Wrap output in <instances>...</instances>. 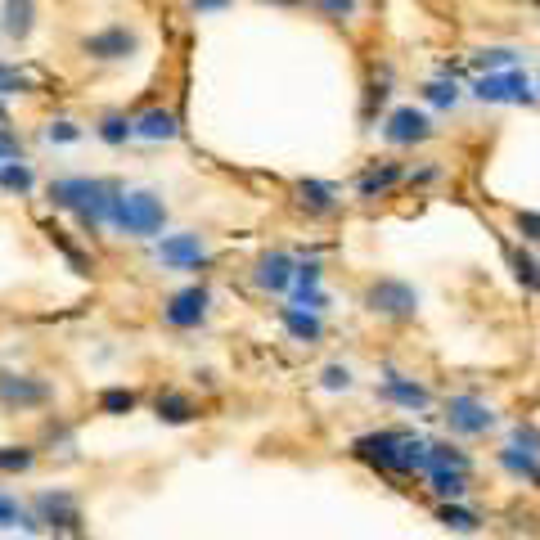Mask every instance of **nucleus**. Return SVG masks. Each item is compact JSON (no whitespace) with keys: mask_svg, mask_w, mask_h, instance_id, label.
<instances>
[{"mask_svg":"<svg viewBox=\"0 0 540 540\" xmlns=\"http://www.w3.org/2000/svg\"><path fill=\"white\" fill-rule=\"evenodd\" d=\"M351 455L387 477H423L428 473L432 441L414 437V432H401V428H378V432H365V437L351 441Z\"/></svg>","mask_w":540,"mask_h":540,"instance_id":"f257e3e1","label":"nucleus"},{"mask_svg":"<svg viewBox=\"0 0 540 540\" xmlns=\"http://www.w3.org/2000/svg\"><path fill=\"white\" fill-rule=\"evenodd\" d=\"M50 198L54 207H72L86 225H99V221H113V207L122 198V189L108 185V180H90V176H63L50 185Z\"/></svg>","mask_w":540,"mask_h":540,"instance_id":"f03ea898","label":"nucleus"},{"mask_svg":"<svg viewBox=\"0 0 540 540\" xmlns=\"http://www.w3.org/2000/svg\"><path fill=\"white\" fill-rule=\"evenodd\" d=\"M477 104H513V108H536V77L527 68H504V72H477L473 77Z\"/></svg>","mask_w":540,"mask_h":540,"instance_id":"7ed1b4c3","label":"nucleus"},{"mask_svg":"<svg viewBox=\"0 0 540 540\" xmlns=\"http://www.w3.org/2000/svg\"><path fill=\"white\" fill-rule=\"evenodd\" d=\"M441 419H446L450 437H464V441H477V437H486V432L500 428V414H495V405L486 401V396H477V392L446 396V405H441Z\"/></svg>","mask_w":540,"mask_h":540,"instance_id":"20e7f679","label":"nucleus"},{"mask_svg":"<svg viewBox=\"0 0 540 540\" xmlns=\"http://www.w3.org/2000/svg\"><path fill=\"white\" fill-rule=\"evenodd\" d=\"M365 306L374 315H383V320L405 324V320H414V315H419V293H414L405 279L383 275V279H374V284L365 288Z\"/></svg>","mask_w":540,"mask_h":540,"instance_id":"39448f33","label":"nucleus"},{"mask_svg":"<svg viewBox=\"0 0 540 540\" xmlns=\"http://www.w3.org/2000/svg\"><path fill=\"white\" fill-rule=\"evenodd\" d=\"M162 221H167V212H162V198L153 194H122L113 207V225L126 234H135V239H149V234L162 230Z\"/></svg>","mask_w":540,"mask_h":540,"instance_id":"423d86ee","label":"nucleus"},{"mask_svg":"<svg viewBox=\"0 0 540 540\" xmlns=\"http://www.w3.org/2000/svg\"><path fill=\"white\" fill-rule=\"evenodd\" d=\"M432 135H437L432 117L423 113V108H414V104L392 108V113H387V122H383V140L392 144V149H414V144H428Z\"/></svg>","mask_w":540,"mask_h":540,"instance_id":"0eeeda50","label":"nucleus"},{"mask_svg":"<svg viewBox=\"0 0 540 540\" xmlns=\"http://www.w3.org/2000/svg\"><path fill=\"white\" fill-rule=\"evenodd\" d=\"M378 396L392 405H401V410H428L432 405V392L419 383V378L410 374H396V369H387L383 374V387H378Z\"/></svg>","mask_w":540,"mask_h":540,"instance_id":"6e6552de","label":"nucleus"},{"mask_svg":"<svg viewBox=\"0 0 540 540\" xmlns=\"http://www.w3.org/2000/svg\"><path fill=\"white\" fill-rule=\"evenodd\" d=\"M504 261H509L513 284L536 297L540 293V252L527 248V243H504Z\"/></svg>","mask_w":540,"mask_h":540,"instance_id":"1a4fd4ad","label":"nucleus"},{"mask_svg":"<svg viewBox=\"0 0 540 540\" xmlns=\"http://www.w3.org/2000/svg\"><path fill=\"white\" fill-rule=\"evenodd\" d=\"M396 185H405L401 162H369V167L356 176V194L360 198H383V194H392Z\"/></svg>","mask_w":540,"mask_h":540,"instance_id":"9d476101","label":"nucleus"},{"mask_svg":"<svg viewBox=\"0 0 540 540\" xmlns=\"http://www.w3.org/2000/svg\"><path fill=\"white\" fill-rule=\"evenodd\" d=\"M162 315H167L171 329H194V324L207 315V288H185V293H176Z\"/></svg>","mask_w":540,"mask_h":540,"instance_id":"9b49d317","label":"nucleus"},{"mask_svg":"<svg viewBox=\"0 0 540 540\" xmlns=\"http://www.w3.org/2000/svg\"><path fill=\"white\" fill-rule=\"evenodd\" d=\"M428 491L437 500H468L473 491V473H459V468H441V464H428Z\"/></svg>","mask_w":540,"mask_h":540,"instance_id":"f8f14e48","label":"nucleus"},{"mask_svg":"<svg viewBox=\"0 0 540 540\" xmlns=\"http://www.w3.org/2000/svg\"><path fill=\"white\" fill-rule=\"evenodd\" d=\"M495 468H500L504 477H513V482L531 486L540 477V455H531V450H518V446H500L495 450Z\"/></svg>","mask_w":540,"mask_h":540,"instance_id":"ddd939ff","label":"nucleus"},{"mask_svg":"<svg viewBox=\"0 0 540 540\" xmlns=\"http://www.w3.org/2000/svg\"><path fill=\"white\" fill-rule=\"evenodd\" d=\"M437 522L441 527H450V531H459V536H473V531L486 527V513L473 509V504H464V500H441L437 504Z\"/></svg>","mask_w":540,"mask_h":540,"instance_id":"4468645a","label":"nucleus"},{"mask_svg":"<svg viewBox=\"0 0 540 540\" xmlns=\"http://www.w3.org/2000/svg\"><path fill=\"white\" fill-rule=\"evenodd\" d=\"M158 257L176 270H189L203 261V239H198V234H171V239L158 243Z\"/></svg>","mask_w":540,"mask_h":540,"instance_id":"2eb2a0df","label":"nucleus"},{"mask_svg":"<svg viewBox=\"0 0 540 540\" xmlns=\"http://www.w3.org/2000/svg\"><path fill=\"white\" fill-rule=\"evenodd\" d=\"M293 275H297V266L288 252H266V257L257 261V284L266 288V293H284V288L293 284Z\"/></svg>","mask_w":540,"mask_h":540,"instance_id":"dca6fc26","label":"nucleus"},{"mask_svg":"<svg viewBox=\"0 0 540 540\" xmlns=\"http://www.w3.org/2000/svg\"><path fill=\"white\" fill-rule=\"evenodd\" d=\"M0 401L5 405H45L50 387L36 378H18V374H0Z\"/></svg>","mask_w":540,"mask_h":540,"instance_id":"f3484780","label":"nucleus"},{"mask_svg":"<svg viewBox=\"0 0 540 540\" xmlns=\"http://www.w3.org/2000/svg\"><path fill=\"white\" fill-rule=\"evenodd\" d=\"M297 198H302V207L311 216H333L342 207L338 185H329V180H302V185H297Z\"/></svg>","mask_w":540,"mask_h":540,"instance_id":"a211bd4d","label":"nucleus"},{"mask_svg":"<svg viewBox=\"0 0 540 540\" xmlns=\"http://www.w3.org/2000/svg\"><path fill=\"white\" fill-rule=\"evenodd\" d=\"M131 50H135V36L126 27H108V32L86 36V54H95V59H126Z\"/></svg>","mask_w":540,"mask_h":540,"instance_id":"6ab92c4d","label":"nucleus"},{"mask_svg":"<svg viewBox=\"0 0 540 540\" xmlns=\"http://www.w3.org/2000/svg\"><path fill=\"white\" fill-rule=\"evenodd\" d=\"M279 320H284V329L293 333L297 342H320L324 338V320H320V311H311V306H284Z\"/></svg>","mask_w":540,"mask_h":540,"instance_id":"aec40b11","label":"nucleus"},{"mask_svg":"<svg viewBox=\"0 0 540 540\" xmlns=\"http://www.w3.org/2000/svg\"><path fill=\"white\" fill-rule=\"evenodd\" d=\"M473 72H504V68H522V50L518 45H482L468 54Z\"/></svg>","mask_w":540,"mask_h":540,"instance_id":"412c9836","label":"nucleus"},{"mask_svg":"<svg viewBox=\"0 0 540 540\" xmlns=\"http://www.w3.org/2000/svg\"><path fill=\"white\" fill-rule=\"evenodd\" d=\"M135 131H140L144 140H176V117H171L167 108H149V113L135 117Z\"/></svg>","mask_w":540,"mask_h":540,"instance_id":"4be33fe9","label":"nucleus"},{"mask_svg":"<svg viewBox=\"0 0 540 540\" xmlns=\"http://www.w3.org/2000/svg\"><path fill=\"white\" fill-rule=\"evenodd\" d=\"M428 464H441V468H459V473H473V455L464 446H450V441H432V455Z\"/></svg>","mask_w":540,"mask_h":540,"instance_id":"5701e85b","label":"nucleus"},{"mask_svg":"<svg viewBox=\"0 0 540 540\" xmlns=\"http://www.w3.org/2000/svg\"><path fill=\"white\" fill-rule=\"evenodd\" d=\"M36 509H41L45 522H59V527H72V522H77V509H72L68 495H50V491H45L41 500H36Z\"/></svg>","mask_w":540,"mask_h":540,"instance_id":"b1692460","label":"nucleus"},{"mask_svg":"<svg viewBox=\"0 0 540 540\" xmlns=\"http://www.w3.org/2000/svg\"><path fill=\"white\" fill-rule=\"evenodd\" d=\"M158 414L167 423H189V419H194V401H189V396H180V392H162L158 396Z\"/></svg>","mask_w":540,"mask_h":540,"instance_id":"393cba45","label":"nucleus"},{"mask_svg":"<svg viewBox=\"0 0 540 540\" xmlns=\"http://www.w3.org/2000/svg\"><path fill=\"white\" fill-rule=\"evenodd\" d=\"M423 99H428L432 108H455L459 104V81L455 77H437L423 86Z\"/></svg>","mask_w":540,"mask_h":540,"instance_id":"a878e982","label":"nucleus"},{"mask_svg":"<svg viewBox=\"0 0 540 540\" xmlns=\"http://www.w3.org/2000/svg\"><path fill=\"white\" fill-rule=\"evenodd\" d=\"M513 230H518V243H527V248L540 252V212L518 207V212H513Z\"/></svg>","mask_w":540,"mask_h":540,"instance_id":"bb28decb","label":"nucleus"},{"mask_svg":"<svg viewBox=\"0 0 540 540\" xmlns=\"http://www.w3.org/2000/svg\"><path fill=\"white\" fill-rule=\"evenodd\" d=\"M27 27H32V0H9L5 5V32L27 36Z\"/></svg>","mask_w":540,"mask_h":540,"instance_id":"cd10ccee","label":"nucleus"},{"mask_svg":"<svg viewBox=\"0 0 540 540\" xmlns=\"http://www.w3.org/2000/svg\"><path fill=\"white\" fill-rule=\"evenodd\" d=\"M509 446H518V450H531V455H540V428L531 419H522V423H513V432H509Z\"/></svg>","mask_w":540,"mask_h":540,"instance_id":"c85d7f7f","label":"nucleus"},{"mask_svg":"<svg viewBox=\"0 0 540 540\" xmlns=\"http://www.w3.org/2000/svg\"><path fill=\"white\" fill-rule=\"evenodd\" d=\"M131 131H135V126H131V122H126V117H122V113H108V117H104V126H99V135H104V140H108V144H122V140H126V135H131Z\"/></svg>","mask_w":540,"mask_h":540,"instance_id":"c756f323","label":"nucleus"},{"mask_svg":"<svg viewBox=\"0 0 540 540\" xmlns=\"http://www.w3.org/2000/svg\"><path fill=\"white\" fill-rule=\"evenodd\" d=\"M0 185H9V189H32V171H27L23 162H5V167H0Z\"/></svg>","mask_w":540,"mask_h":540,"instance_id":"7c9ffc66","label":"nucleus"},{"mask_svg":"<svg viewBox=\"0 0 540 540\" xmlns=\"http://www.w3.org/2000/svg\"><path fill=\"white\" fill-rule=\"evenodd\" d=\"M99 405H104L108 414H126V410H135V396H131V392H122V387H113V392L99 396Z\"/></svg>","mask_w":540,"mask_h":540,"instance_id":"2f4dec72","label":"nucleus"},{"mask_svg":"<svg viewBox=\"0 0 540 540\" xmlns=\"http://www.w3.org/2000/svg\"><path fill=\"white\" fill-rule=\"evenodd\" d=\"M351 387V369L347 365H329L324 369V392H347Z\"/></svg>","mask_w":540,"mask_h":540,"instance_id":"473e14b6","label":"nucleus"},{"mask_svg":"<svg viewBox=\"0 0 540 540\" xmlns=\"http://www.w3.org/2000/svg\"><path fill=\"white\" fill-rule=\"evenodd\" d=\"M0 468H5V473H23V468H32V450H0Z\"/></svg>","mask_w":540,"mask_h":540,"instance_id":"72a5a7b5","label":"nucleus"},{"mask_svg":"<svg viewBox=\"0 0 540 540\" xmlns=\"http://www.w3.org/2000/svg\"><path fill=\"white\" fill-rule=\"evenodd\" d=\"M311 5H320L329 18H351L356 14V0H311Z\"/></svg>","mask_w":540,"mask_h":540,"instance_id":"f704fd0d","label":"nucleus"},{"mask_svg":"<svg viewBox=\"0 0 540 540\" xmlns=\"http://www.w3.org/2000/svg\"><path fill=\"white\" fill-rule=\"evenodd\" d=\"M18 522H27L23 518V509H18L9 495H0V527H18Z\"/></svg>","mask_w":540,"mask_h":540,"instance_id":"c9c22d12","label":"nucleus"},{"mask_svg":"<svg viewBox=\"0 0 540 540\" xmlns=\"http://www.w3.org/2000/svg\"><path fill=\"white\" fill-rule=\"evenodd\" d=\"M27 77H18L14 68H0V95H9V90H23Z\"/></svg>","mask_w":540,"mask_h":540,"instance_id":"e433bc0d","label":"nucleus"},{"mask_svg":"<svg viewBox=\"0 0 540 540\" xmlns=\"http://www.w3.org/2000/svg\"><path fill=\"white\" fill-rule=\"evenodd\" d=\"M50 140H59V144H68V140H77V126H68V122H59V126H50Z\"/></svg>","mask_w":540,"mask_h":540,"instance_id":"4c0bfd02","label":"nucleus"},{"mask_svg":"<svg viewBox=\"0 0 540 540\" xmlns=\"http://www.w3.org/2000/svg\"><path fill=\"white\" fill-rule=\"evenodd\" d=\"M189 5H194V9H225L230 0H189Z\"/></svg>","mask_w":540,"mask_h":540,"instance_id":"58836bf2","label":"nucleus"},{"mask_svg":"<svg viewBox=\"0 0 540 540\" xmlns=\"http://www.w3.org/2000/svg\"><path fill=\"white\" fill-rule=\"evenodd\" d=\"M536 95H540V63H536Z\"/></svg>","mask_w":540,"mask_h":540,"instance_id":"ea45409f","label":"nucleus"},{"mask_svg":"<svg viewBox=\"0 0 540 540\" xmlns=\"http://www.w3.org/2000/svg\"><path fill=\"white\" fill-rule=\"evenodd\" d=\"M531 491H536V495H540V477H536V482H531Z\"/></svg>","mask_w":540,"mask_h":540,"instance_id":"a19ab883","label":"nucleus"},{"mask_svg":"<svg viewBox=\"0 0 540 540\" xmlns=\"http://www.w3.org/2000/svg\"><path fill=\"white\" fill-rule=\"evenodd\" d=\"M279 5H293V0H279Z\"/></svg>","mask_w":540,"mask_h":540,"instance_id":"79ce46f5","label":"nucleus"},{"mask_svg":"<svg viewBox=\"0 0 540 540\" xmlns=\"http://www.w3.org/2000/svg\"><path fill=\"white\" fill-rule=\"evenodd\" d=\"M531 5H536V9H540V0H531Z\"/></svg>","mask_w":540,"mask_h":540,"instance_id":"37998d69","label":"nucleus"}]
</instances>
